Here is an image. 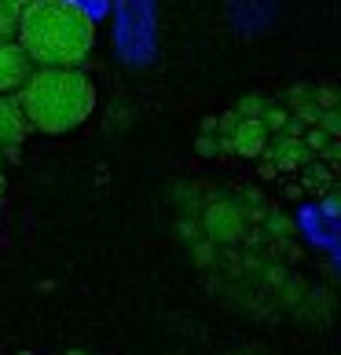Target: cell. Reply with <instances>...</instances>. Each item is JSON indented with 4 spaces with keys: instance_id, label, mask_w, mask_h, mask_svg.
<instances>
[{
    "instance_id": "6da1fadb",
    "label": "cell",
    "mask_w": 341,
    "mask_h": 355,
    "mask_svg": "<svg viewBox=\"0 0 341 355\" xmlns=\"http://www.w3.org/2000/svg\"><path fill=\"white\" fill-rule=\"evenodd\" d=\"M96 44V19L81 0H33L19 15V48L41 70H77Z\"/></svg>"
},
{
    "instance_id": "7a4b0ae2",
    "label": "cell",
    "mask_w": 341,
    "mask_h": 355,
    "mask_svg": "<svg viewBox=\"0 0 341 355\" xmlns=\"http://www.w3.org/2000/svg\"><path fill=\"white\" fill-rule=\"evenodd\" d=\"M19 107L30 128L44 136L74 132L96 110V85L81 70H33L19 88Z\"/></svg>"
},
{
    "instance_id": "3957f363",
    "label": "cell",
    "mask_w": 341,
    "mask_h": 355,
    "mask_svg": "<svg viewBox=\"0 0 341 355\" xmlns=\"http://www.w3.org/2000/svg\"><path fill=\"white\" fill-rule=\"evenodd\" d=\"M242 227H246V216L235 202H213L206 209V234L213 242H235L242 239Z\"/></svg>"
},
{
    "instance_id": "277c9868",
    "label": "cell",
    "mask_w": 341,
    "mask_h": 355,
    "mask_svg": "<svg viewBox=\"0 0 341 355\" xmlns=\"http://www.w3.org/2000/svg\"><path fill=\"white\" fill-rule=\"evenodd\" d=\"M33 70H37V67L30 62V55L19 48V41L0 44V92L22 88V85L33 77Z\"/></svg>"
},
{
    "instance_id": "5b68a950",
    "label": "cell",
    "mask_w": 341,
    "mask_h": 355,
    "mask_svg": "<svg viewBox=\"0 0 341 355\" xmlns=\"http://www.w3.org/2000/svg\"><path fill=\"white\" fill-rule=\"evenodd\" d=\"M30 136V121L19 107L15 96H0V147H22Z\"/></svg>"
},
{
    "instance_id": "8992f818",
    "label": "cell",
    "mask_w": 341,
    "mask_h": 355,
    "mask_svg": "<svg viewBox=\"0 0 341 355\" xmlns=\"http://www.w3.org/2000/svg\"><path fill=\"white\" fill-rule=\"evenodd\" d=\"M228 150H235L239 157H260L268 150V128L265 121H239L235 132L228 136Z\"/></svg>"
},
{
    "instance_id": "52a82bcc",
    "label": "cell",
    "mask_w": 341,
    "mask_h": 355,
    "mask_svg": "<svg viewBox=\"0 0 341 355\" xmlns=\"http://www.w3.org/2000/svg\"><path fill=\"white\" fill-rule=\"evenodd\" d=\"M308 147L301 136H283L279 143H275V173H297V168L308 165Z\"/></svg>"
},
{
    "instance_id": "ba28073f",
    "label": "cell",
    "mask_w": 341,
    "mask_h": 355,
    "mask_svg": "<svg viewBox=\"0 0 341 355\" xmlns=\"http://www.w3.org/2000/svg\"><path fill=\"white\" fill-rule=\"evenodd\" d=\"M19 15L22 11L11 4V0H0V44H8L19 37Z\"/></svg>"
},
{
    "instance_id": "9c48e42d",
    "label": "cell",
    "mask_w": 341,
    "mask_h": 355,
    "mask_svg": "<svg viewBox=\"0 0 341 355\" xmlns=\"http://www.w3.org/2000/svg\"><path fill=\"white\" fill-rule=\"evenodd\" d=\"M265 110H268L265 96H242V103H239V110H235V114H239L242 121H260Z\"/></svg>"
},
{
    "instance_id": "30bf717a",
    "label": "cell",
    "mask_w": 341,
    "mask_h": 355,
    "mask_svg": "<svg viewBox=\"0 0 341 355\" xmlns=\"http://www.w3.org/2000/svg\"><path fill=\"white\" fill-rule=\"evenodd\" d=\"M194 150H199L202 157H213V154H224V150H228V139H217V136H202L199 143H194Z\"/></svg>"
},
{
    "instance_id": "8fae6325",
    "label": "cell",
    "mask_w": 341,
    "mask_h": 355,
    "mask_svg": "<svg viewBox=\"0 0 341 355\" xmlns=\"http://www.w3.org/2000/svg\"><path fill=\"white\" fill-rule=\"evenodd\" d=\"M239 121H242V117L235 114V110H228L224 117H217V132H220V139H228V136L235 132V125H239Z\"/></svg>"
},
{
    "instance_id": "7c38bea8",
    "label": "cell",
    "mask_w": 341,
    "mask_h": 355,
    "mask_svg": "<svg viewBox=\"0 0 341 355\" xmlns=\"http://www.w3.org/2000/svg\"><path fill=\"white\" fill-rule=\"evenodd\" d=\"M202 136H217V117H202Z\"/></svg>"
},
{
    "instance_id": "4fadbf2b",
    "label": "cell",
    "mask_w": 341,
    "mask_h": 355,
    "mask_svg": "<svg viewBox=\"0 0 341 355\" xmlns=\"http://www.w3.org/2000/svg\"><path fill=\"white\" fill-rule=\"evenodd\" d=\"M323 107H334V88H319V96H316Z\"/></svg>"
},
{
    "instance_id": "5bb4252c",
    "label": "cell",
    "mask_w": 341,
    "mask_h": 355,
    "mask_svg": "<svg viewBox=\"0 0 341 355\" xmlns=\"http://www.w3.org/2000/svg\"><path fill=\"white\" fill-rule=\"evenodd\" d=\"M11 4H15V8H26V4H33V0H11Z\"/></svg>"
},
{
    "instance_id": "9a60e30c",
    "label": "cell",
    "mask_w": 341,
    "mask_h": 355,
    "mask_svg": "<svg viewBox=\"0 0 341 355\" xmlns=\"http://www.w3.org/2000/svg\"><path fill=\"white\" fill-rule=\"evenodd\" d=\"M70 355H81V352H70Z\"/></svg>"
}]
</instances>
